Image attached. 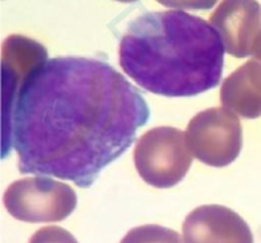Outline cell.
I'll return each instance as SVG.
<instances>
[{"instance_id": "1", "label": "cell", "mask_w": 261, "mask_h": 243, "mask_svg": "<svg viewBox=\"0 0 261 243\" xmlns=\"http://www.w3.org/2000/svg\"><path fill=\"white\" fill-rule=\"evenodd\" d=\"M149 116L143 94L107 63L54 58L3 109L4 149L14 148L22 173L87 188L132 147Z\"/></svg>"}, {"instance_id": "2", "label": "cell", "mask_w": 261, "mask_h": 243, "mask_svg": "<svg viewBox=\"0 0 261 243\" xmlns=\"http://www.w3.org/2000/svg\"><path fill=\"white\" fill-rule=\"evenodd\" d=\"M224 42L203 18L181 10L148 12L127 24L120 66L138 86L166 97H193L219 84Z\"/></svg>"}, {"instance_id": "3", "label": "cell", "mask_w": 261, "mask_h": 243, "mask_svg": "<svg viewBox=\"0 0 261 243\" xmlns=\"http://www.w3.org/2000/svg\"><path fill=\"white\" fill-rule=\"evenodd\" d=\"M134 162L138 173L148 185L173 187L184 180L193 162L186 134L170 126L149 130L135 145Z\"/></svg>"}, {"instance_id": "4", "label": "cell", "mask_w": 261, "mask_h": 243, "mask_svg": "<svg viewBox=\"0 0 261 243\" xmlns=\"http://www.w3.org/2000/svg\"><path fill=\"white\" fill-rule=\"evenodd\" d=\"M8 213L27 223H51L68 218L76 206V195L69 185L43 176L13 182L4 194Z\"/></svg>"}, {"instance_id": "5", "label": "cell", "mask_w": 261, "mask_h": 243, "mask_svg": "<svg viewBox=\"0 0 261 243\" xmlns=\"http://www.w3.org/2000/svg\"><path fill=\"white\" fill-rule=\"evenodd\" d=\"M186 140L196 159L212 167H226L242 149L241 122L224 107L208 109L190 120Z\"/></svg>"}, {"instance_id": "6", "label": "cell", "mask_w": 261, "mask_h": 243, "mask_svg": "<svg viewBox=\"0 0 261 243\" xmlns=\"http://www.w3.org/2000/svg\"><path fill=\"white\" fill-rule=\"evenodd\" d=\"M182 232L185 243H254L246 222L222 205L194 209L184 222Z\"/></svg>"}, {"instance_id": "7", "label": "cell", "mask_w": 261, "mask_h": 243, "mask_svg": "<svg viewBox=\"0 0 261 243\" xmlns=\"http://www.w3.org/2000/svg\"><path fill=\"white\" fill-rule=\"evenodd\" d=\"M211 22L221 33L227 52L236 58L255 52L261 19L254 0H224L212 14Z\"/></svg>"}, {"instance_id": "8", "label": "cell", "mask_w": 261, "mask_h": 243, "mask_svg": "<svg viewBox=\"0 0 261 243\" xmlns=\"http://www.w3.org/2000/svg\"><path fill=\"white\" fill-rule=\"evenodd\" d=\"M221 102L245 119L261 116V60L251 59L224 79Z\"/></svg>"}, {"instance_id": "9", "label": "cell", "mask_w": 261, "mask_h": 243, "mask_svg": "<svg viewBox=\"0 0 261 243\" xmlns=\"http://www.w3.org/2000/svg\"><path fill=\"white\" fill-rule=\"evenodd\" d=\"M120 243H184V241L176 231L157 224H147L130 229Z\"/></svg>"}, {"instance_id": "10", "label": "cell", "mask_w": 261, "mask_h": 243, "mask_svg": "<svg viewBox=\"0 0 261 243\" xmlns=\"http://www.w3.org/2000/svg\"><path fill=\"white\" fill-rule=\"evenodd\" d=\"M28 243H78L75 237L61 227L50 226L38 229Z\"/></svg>"}, {"instance_id": "11", "label": "cell", "mask_w": 261, "mask_h": 243, "mask_svg": "<svg viewBox=\"0 0 261 243\" xmlns=\"http://www.w3.org/2000/svg\"><path fill=\"white\" fill-rule=\"evenodd\" d=\"M165 7L175 8V9H190L204 10L214 7L218 0H157Z\"/></svg>"}, {"instance_id": "12", "label": "cell", "mask_w": 261, "mask_h": 243, "mask_svg": "<svg viewBox=\"0 0 261 243\" xmlns=\"http://www.w3.org/2000/svg\"><path fill=\"white\" fill-rule=\"evenodd\" d=\"M119 2H126V3H130V2H134V0H119Z\"/></svg>"}]
</instances>
